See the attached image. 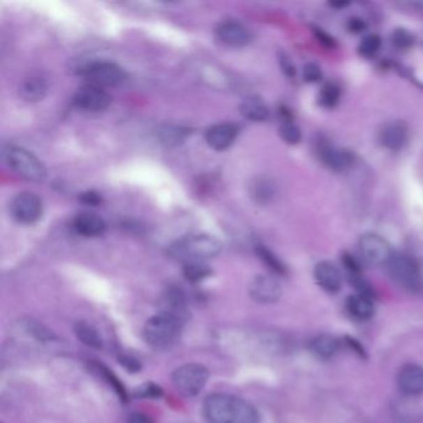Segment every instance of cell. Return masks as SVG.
Listing matches in <instances>:
<instances>
[{
	"label": "cell",
	"mask_w": 423,
	"mask_h": 423,
	"mask_svg": "<svg viewBox=\"0 0 423 423\" xmlns=\"http://www.w3.org/2000/svg\"><path fill=\"white\" fill-rule=\"evenodd\" d=\"M128 423H154L151 417L144 413H134L128 417Z\"/></svg>",
	"instance_id": "43"
},
{
	"label": "cell",
	"mask_w": 423,
	"mask_h": 423,
	"mask_svg": "<svg viewBox=\"0 0 423 423\" xmlns=\"http://www.w3.org/2000/svg\"><path fill=\"white\" fill-rule=\"evenodd\" d=\"M241 114L252 122H265L269 117V108L260 96H248L239 105Z\"/></svg>",
	"instance_id": "20"
},
{
	"label": "cell",
	"mask_w": 423,
	"mask_h": 423,
	"mask_svg": "<svg viewBox=\"0 0 423 423\" xmlns=\"http://www.w3.org/2000/svg\"><path fill=\"white\" fill-rule=\"evenodd\" d=\"M253 198L257 202L260 204H267L268 201H271L276 193V186L273 184L272 180L267 178H262L257 180L253 185Z\"/></svg>",
	"instance_id": "28"
},
{
	"label": "cell",
	"mask_w": 423,
	"mask_h": 423,
	"mask_svg": "<svg viewBox=\"0 0 423 423\" xmlns=\"http://www.w3.org/2000/svg\"><path fill=\"white\" fill-rule=\"evenodd\" d=\"M250 295L257 303L271 304L281 298L282 287L272 276H257L251 282Z\"/></svg>",
	"instance_id": "13"
},
{
	"label": "cell",
	"mask_w": 423,
	"mask_h": 423,
	"mask_svg": "<svg viewBox=\"0 0 423 423\" xmlns=\"http://www.w3.org/2000/svg\"><path fill=\"white\" fill-rule=\"evenodd\" d=\"M341 97V89L335 82H327L322 86L318 94V105L327 110H332L339 103Z\"/></svg>",
	"instance_id": "25"
},
{
	"label": "cell",
	"mask_w": 423,
	"mask_h": 423,
	"mask_svg": "<svg viewBox=\"0 0 423 423\" xmlns=\"http://www.w3.org/2000/svg\"><path fill=\"white\" fill-rule=\"evenodd\" d=\"M239 134V127L234 123H220L209 128L205 135L207 144L214 151H223L228 149Z\"/></svg>",
	"instance_id": "16"
},
{
	"label": "cell",
	"mask_w": 423,
	"mask_h": 423,
	"mask_svg": "<svg viewBox=\"0 0 423 423\" xmlns=\"http://www.w3.org/2000/svg\"><path fill=\"white\" fill-rule=\"evenodd\" d=\"M279 135L287 144L295 145L301 143L302 131L292 119H284L281 122Z\"/></svg>",
	"instance_id": "30"
},
{
	"label": "cell",
	"mask_w": 423,
	"mask_h": 423,
	"mask_svg": "<svg viewBox=\"0 0 423 423\" xmlns=\"http://www.w3.org/2000/svg\"><path fill=\"white\" fill-rule=\"evenodd\" d=\"M379 140L381 145L389 151H401L408 142V127L406 123L399 119L385 123L380 129Z\"/></svg>",
	"instance_id": "14"
},
{
	"label": "cell",
	"mask_w": 423,
	"mask_h": 423,
	"mask_svg": "<svg viewBox=\"0 0 423 423\" xmlns=\"http://www.w3.org/2000/svg\"><path fill=\"white\" fill-rule=\"evenodd\" d=\"M209 371L200 364H186L177 369L172 375L175 390L180 395L194 397L205 387Z\"/></svg>",
	"instance_id": "6"
},
{
	"label": "cell",
	"mask_w": 423,
	"mask_h": 423,
	"mask_svg": "<svg viewBox=\"0 0 423 423\" xmlns=\"http://www.w3.org/2000/svg\"><path fill=\"white\" fill-rule=\"evenodd\" d=\"M391 279L396 283L411 292H420L423 288L422 272L418 262L405 253H394L386 265Z\"/></svg>",
	"instance_id": "5"
},
{
	"label": "cell",
	"mask_w": 423,
	"mask_h": 423,
	"mask_svg": "<svg viewBox=\"0 0 423 423\" xmlns=\"http://www.w3.org/2000/svg\"><path fill=\"white\" fill-rule=\"evenodd\" d=\"M22 327L27 333L40 341H51V340L56 339V335L51 332L50 329L46 328L45 325L34 319H27L25 322H22Z\"/></svg>",
	"instance_id": "29"
},
{
	"label": "cell",
	"mask_w": 423,
	"mask_h": 423,
	"mask_svg": "<svg viewBox=\"0 0 423 423\" xmlns=\"http://www.w3.org/2000/svg\"><path fill=\"white\" fill-rule=\"evenodd\" d=\"M341 262L344 265V267L346 268V271L349 272L351 276H360L362 273V263L360 261L355 258V257L346 252L343 256H341Z\"/></svg>",
	"instance_id": "37"
},
{
	"label": "cell",
	"mask_w": 423,
	"mask_h": 423,
	"mask_svg": "<svg viewBox=\"0 0 423 423\" xmlns=\"http://www.w3.org/2000/svg\"><path fill=\"white\" fill-rule=\"evenodd\" d=\"M183 135H181V131L180 129H163L162 131V140H164L167 144H173V143H178V140H181Z\"/></svg>",
	"instance_id": "40"
},
{
	"label": "cell",
	"mask_w": 423,
	"mask_h": 423,
	"mask_svg": "<svg viewBox=\"0 0 423 423\" xmlns=\"http://www.w3.org/2000/svg\"><path fill=\"white\" fill-rule=\"evenodd\" d=\"M96 369H97V373H100L101 375L108 381V384L111 385L112 387H113V390L117 392V395L122 399L123 401H127V394H126V390H124L123 385L121 384V381H119L108 369L105 368V366L97 365Z\"/></svg>",
	"instance_id": "33"
},
{
	"label": "cell",
	"mask_w": 423,
	"mask_h": 423,
	"mask_svg": "<svg viewBox=\"0 0 423 423\" xmlns=\"http://www.w3.org/2000/svg\"><path fill=\"white\" fill-rule=\"evenodd\" d=\"M357 251L365 265L378 267L383 265H387L394 255L390 244L378 234L362 235L357 242Z\"/></svg>",
	"instance_id": "7"
},
{
	"label": "cell",
	"mask_w": 423,
	"mask_h": 423,
	"mask_svg": "<svg viewBox=\"0 0 423 423\" xmlns=\"http://www.w3.org/2000/svg\"><path fill=\"white\" fill-rule=\"evenodd\" d=\"M80 201L89 207H97L102 202V196L96 191H86L80 196Z\"/></svg>",
	"instance_id": "39"
},
{
	"label": "cell",
	"mask_w": 423,
	"mask_h": 423,
	"mask_svg": "<svg viewBox=\"0 0 423 423\" xmlns=\"http://www.w3.org/2000/svg\"><path fill=\"white\" fill-rule=\"evenodd\" d=\"M183 273L185 279L190 282H200L202 279L212 276V269L202 262H194V263H186Z\"/></svg>",
	"instance_id": "31"
},
{
	"label": "cell",
	"mask_w": 423,
	"mask_h": 423,
	"mask_svg": "<svg viewBox=\"0 0 423 423\" xmlns=\"http://www.w3.org/2000/svg\"><path fill=\"white\" fill-rule=\"evenodd\" d=\"M10 214L19 223L30 225L39 221L43 216V202L34 193H20L11 200Z\"/></svg>",
	"instance_id": "9"
},
{
	"label": "cell",
	"mask_w": 423,
	"mask_h": 423,
	"mask_svg": "<svg viewBox=\"0 0 423 423\" xmlns=\"http://www.w3.org/2000/svg\"><path fill=\"white\" fill-rule=\"evenodd\" d=\"M302 77L306 84H317L323 78V70L316 62H308L303 67Z\"/></svg>",
	"instance_id": "34"
},
{
	"label": "cell",
	"mask_w": 423,
	"mask_h": 423,
	"mask_svg": "<svg viewBox=\"0 0 423 423\" xmlns=\"http://www.w3.org/2000/svg\"><path fill=\"white\" fill-rule=\"evenodd\" d=\"M314 279L318 285L329 293L339 292L343 284L341 273L334 263L329 261H320L314 268Z\"/></svg>",
	"instance_id": "17"
},
{
	"label": "cell",
	"mask_w": 423,
	"mask_h": 423,
	"mask_svg": "<svg viewBox=\"0 0 423 423\" xmlns=\"http://www.w3.org/2000/svg\"><path fill=\"white\" fill-rule=\"evenodd\" d=\"M350 3L349 1H343V0H340V1H334V3H330V6H333L335 9H344L346 6H349Z\"/></svg>",
	"instance_id": "44"
},
{
	"label": "cell",
	"mask_w": 423,
	"mask_h": 423,
	"mask_svg": "<svg viewBox=\"0 0 423 423\" xmlns=\"http://www.w3.org/2000/svg\"><path fill=\"white\" fill-rule=\"evenodd\" d=\"M73 333L77 336L80 341H82L84 346H89V348L100 349L101 346H103V340H102L98 330L86 322H77L75 324Z\"/></svg>",
	"instance_id": "23"
},
{
	"label": "cell",
	"mask_w": 423,
	"mask_h": 423,
	"mask_svg": "<svg viewBox=\"0 0 423 423\" xmlns=\"http://www.w3.org/2000/svg\"><path fill=\"white\" fill-rule=\"evenodd\" d=\"M22 95L29 102H38L44 98L47 92V84L44 78L33 76L28 78L22 86Z\"/></svg>",
	"instance_id": "24"
},
{
	"label": "cell",
	"mask_w": 423,
	"mask_h": 423,
	"mask_svg": "<svg viewBox=\"0 0 423 423\" xmlns=\"http://www.w3.org/2000/svg\"><path fill=\"white\" fill-rule=\"evenodd\" d=\"M413 43H415V38L407 29H395L394 33L391 34V44L394 45L396 49H399V50L411 49Z\"/></svg>",
	"instance_id": "32"
},
{
	"label": "cell",
	"mask_w": 423,
	"mask_h": 423,
	"mask_svg": "<svg viewBox=\"0 0 423 423\" xmlns=\"http://www.w3.org/2000/svg\"><path fill=\"white\" fill-rule=\"evenodd\" d=\"M381 45H383V40L379 35L370 34L360 41V44L357 46V52L364 59H373L379 54Z\"/></svg>",
	"instance_id": "27"
},
{
	"label": "cell",
	"mask_w": 423,
	"mask_h": 423,
	"mask_svg": "<svg viewBox=\"0 0 423 423\" xmlns=\"http://www.w3.org/2000/svg\"><path fill=\"white\" fill-rule=\"evenodd\" d=\"M346 309L350 313L351 317L359 320H369L373 317L375 308H373V298L362 295H354L348 297L346 299Z\"/></svg>",
	"instance_id": "21"
},
{
	"label": "cell",
	"mask_w": 423,
	"mask_h": 423,
	"mask_svg": "<svg viewBox=\"0 0 423 423\" xmlns=\"http://www.w3.org/2000/svg\"><path fill=\"white\" fill-rule=\"evenodd\" d=\"M106 223L102 220V217L92 212L80 214L73 220L75 231L84 237L101 236L106 231Z\"/></svg>",
	"instance_id": "18"
},
{
	"label": "cell",
	"mask_w": 423,
	"mask_h": 423,
	"mask_svg": "<svg viewBox=\"0 0 423 423\" xmlns=\"http://www.w3.org/2000/svg\"><path fill=\"white\" fill-rule=\"evenodd\" d=\"M256 253L257 256L260 257V260H261L272 272L281 274V276H284V274L287 273V267H285V265H284L283 262L281 261L279 257L277 256L274 252L269 250L268 247H266V246L257 245Z\"/></svg>",
	"instance_id": "26"
},
{
	"label": "cell",
	"mask_w": 423,
	"mask_h": 423,
	"mask_svg": "<svg viewBox=\"0 0 423 423\" xmlns=\"http://www.w3.org/2000/svg\"><path fill=\"white\" fill-rule=\"evenodd\" d=\"M161 312L167 313L185 322L186 320V301L181 290L172 287L163 295L161 299Z\"/></svg>",
	"instance_id": "19"
},
{
	"label": "cell",
	"mask_w": 423,
	"mask_h": 423,
	"mask_svg": "<svg viewBox=\"0 0 423 423\" xmlns=\"http://www.w3.org/2000/svg\"><path fill=\"white\" fill-rule=\"evenodd\" d=\"M111 96L106 91L94 84H87L78 89L73 98V106L87 112L105 111L111 105Z\"/></svg>",
	"instance_id": "11"
},
{
	"label": "cell",
	"mask_w": 423,
	"mask_h": 423,
	"mask_svg": "<svg viewBox=\"0 0 423 423\" xmlns=\"http://www.w3.org/2000/svg\"><path fill=\"white\" fill-rule=\"evenodd\" d=\"M163 395L162 387L153 383H147L142 385L137 390L134 391L135 397H143V399H156Z\"/></svg>",
	"instance_id": "35"
},
{
	"label": "cell",
	"mask_w": 423,
	"mask_h": 423,
	"mask_svg": "<svg viewBox=\"0 0 423 423\" xmlns=\"http://www.w3.org/2000/svg\"><path fill=\"white\" fill-rule=\"evenodd\" d=\"M209 423H258L260 415L250 402L228 394H214L204 402Z\"/></svg>",
	"instance_id": "1"
},
{
	"label": "cell",
	"mask_w": 423,
	"mask_h": 423,
	"mask_svg": "<svg viewBox=\"0 0 423 423\" xmlns=\"http://www.w3.org/2000/svg\"><path fill=\"white\" fill-rule=\"evenodd\" d=\"M397 385L403 395L420 396L423 394V368L417 364L403 365L397 375Z\"/></svg>",
	"instance_id": "15"
},
{
	"label": "cell",
	"mask_w": 423,
	"mask_h": 423,
	"mask_svg": "<svg viewBox=\"0 0 423 423\" xmlns=\"http://www.w3.org/2000/svg\"><path fill=\"white\" fill-rule=\"evenodd\" d=\"M184 322L167 313L159 312L144 325L143 335L149 346L163 349L173 346L179 339Z\"/></svg>",
	"instance_id": "3"
},
{
	"label": "cell",
	"mask_w": 423,
	"mask_h": 423,
	"mask_svg": "<svg viewBox=\"0 0 423 423\" xmlns=\"http://www.w3.org/2000/svg\"><path fill=\"white\" fill-rule=\"evenodd\" d=\"M346 28L351 34H360L366 30V22L362 17H352L348 20Z\"/></svg>",
	"instance_id": "41"
},
{
	"label": "cell",
	"mask_w": 423,
	"mask_h": 423,
	"mask_svg": "<svg viewBox=\"0 0 423 423\" xmlns=\"http://www.w3.org/2000/svg\"><path fill=\"white\" fill-rule=\"evenodd\" d=\"M314 35H316L318 41L325 47L334 49L336 46V41H335L334 38L332 35H329L327 31H324L323 29H314Z\"/></svg>",
	"instance_id": "38"
},
{
	"label": "cell",
	"mask_w": 423,
	"mask_h": 423,
	"mask_svg": "<svg viewBox=\"0 0 423 423\" xmlns=\"http://www.w3.org/2000/svg\"><path fill=\"white\" fill-rule=\"evenodd\" d=\"M215 36L220 44L228 47H244L252 41L250 30L234 20L220 22L215 29Z\"/></svg>",
	"instance_id": "12"
},
{
	"label": "cell",
	"mask_w": 423,
	"mask_h": 423,
	"mask_svg": "<svg viewBox=\"0 0 423 423\" xmlns=\"http://www.w3.org/2000/svg\"><path fill=\"white\" fill-rule=\"evenodd\" d=\"M318 158L325 167L333 172H344L354 165L355 156L346 148H340L325 140H320L317 145Z\"/></svg>",
	"instance_id": "10"
},
{
	"label": "cell",
	"mask_w": 423,
	"mask_h": 423,
	"mask_svg": "<svg viewBox=\"0 0 423 423\" xmlns=\"http://www.w3.org/2000/svg\"><path fill=\"white\" fill-rule=\"evenodd\" d=\"M4 161L13 172L30 181L41 183L47 177L46 168L40 159L22 147H8L4 149Z\"/></svg>",
	"instance_id": "4"
},
{
	"label": "cell",
	"mask_w": 423,
	"mask_h": 423,
	"mask_svg": "<svg viewBox=\"0 0 423 423\" xmlns=\"http://www.w3.org/2000/svg\"><path fill=\"white\" fill-rule=\"evenodd\" d=\"M119 362L122 364L124 368L127 369L128 371L131 373H137V371H140V362L137 360V359H134L132 357H119Z\"/></svg>",
	"instance_id": "42"
},
{
	"label": "cell",
	"mask_w": 423,
	"mask_h": 423,
	"mask_svg": "<svg viewBox=\"0 0 423 423\" xmlns=\"http://www.w3.org/2000/svg\"><path fill=\"white\" fill-rule=\"evenodd\" d=\"M277 57H279V64L282 73L288 78L295 77L297 68H295V62L290 59V56L284 51H279Z\"/></svg>",
	"instance_id": "36"
},
{
	"label": "cell",
	"mask_w": 423,
	"mask_h": 423,
	"mask_svg": "<svg viewBox=\"0 0 423 423\" xmlns=\"http://www.w3.org/2000/svg\"><path fill=\"white\" fill-rule=\"evenodd\" d=\"M340 343L333 335H318L311 341V351L313 355L322 360H329L339 351Z\"/></svg>",
	"instance_id": "22"
},
{
	"label": "cell",
	"mask_w": 423,
	"mask_h": 423,
	"mask_svg": "<svg viewBox=\"0 0 423 423\" xmlns=\"http://www.w3.org/2000/svg\"><path fill=\"white\" fill-rule=\"evenodd\" d=\"M223 242L210 235H194L178 239L169 247V255L178 261L194 263L218 256L223 251Z\"/></svg>",
	"instance_id": "2"
},
{
	"label": "cell",
	"mask_w": 423,
	"mask_h": 423,
	"mask_svg": "<svg viewBox=\"0 0 423 423\" xmlns=\"http://www.w3.org/2000/svg\"><path fill=\"white\" fill-rule=\"evenodd\" d=\"M82 75L89 84L97 87H116L127 80V73L122 67L110 61L91 62L82 68Z\"/></svg>",
	"instance_id": "8"
}]
</instances>
